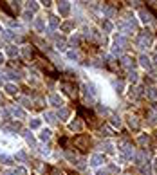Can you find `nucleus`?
Masks as SVG:
<instances>
[{
  "label": "nucleus",
  "mask_w": 157,
  "mask_h": 175,
  "mask_svg": "<svg viewBox=\"0 0 157 175\" xmlns=\"http://www.w3.org/2000/svg\"><path fill=\"white\" fill-rule=\"evenodd\" d=\"M71 11V2H58V13L62 16H67Z\"/></svg>",
  "instance_id": "nucleus-7"
},
{
  "label": "nucleus",
  "mask_w": 157,
  "mask_h": 175,
  "mask_svg": "<svg viewBox=\"0 0 157 175\" xmlns=\"http://www.w3.org/2000/svg\"><path fill=\"white\" fill-rule=\"evenodd\" d=\"M49 25H51L52 29H56V27H60V20L56 16H49Z\"/></svg>",
  "instance_id": "nucleus-22"
},
{
  "label": "nucleus",
  "mask_w": 157,
  "mask_h": 175,
  "mask_svg": "<svg viewBox=\"0 0 157 175\" xmlns=\"http://www.w3.org/2000/svg\"><path fill=\"white\" fill-rule=\"evenodd\" d=\"M24 134H25V139H27V143H29V144H34V139H33L31 132H24Z\"/></svg>",
  "instance_id": "nucleus-36"
},
{
  "label": "nucleus",
  "mask_w": 157,
  "mask_h": 175,
  "mask_svg": "<svg viewBox=\"0 0 157 175\" xmlns=\"http://www.w3.org/2000/svg\"><path fill=\"white\" fill-rule=\"evenodd\" d=\"M98 175H110V173H108L107 170H99V172H98Z\"/></svg>",
  "instance_id": "nucleus-40"
},
{
  "label": "nucleus",
  "mask_w": 157,
  "mask_h": 175,
  "mask_svg": "<svg viewBox=\"0 0 157 175\" xmlns=\"http://www.w3.org/2000/svg\"><path fill=\"white\" fill-rule=\"evenodd\" d=\"M40 154H42V155H47V154H49V148H47V146H42V150H40Z\"/></svg>",
  "instance_id": "nucleus-38"
},
{
  "label": "nucleus",
  "mask_w": 157,
  "mask_h": 175,
  "mask_svg": "<svg viewBox=\"0 0 157 175\" xmlns=\"http://www.w3.org/2000/svg\"><path fill=\"white\" fill-rule=\"evenodd\" d=\"M60 89H62L63 92L67 94L69 98H76V94H78V90H76V85L71 81H63L62 85H60Z\"/></svg>",
  "instance_id": "nucleus-4"
},
{
  "label": "nucleus",
  "mask_w": 157,
  "mask_h": 175,
  "mask_svg": "<svg viewBox=\"0 0 157 175\" xmlns=\"http://www.w3.org/2000/svg\"><path fill=\"white\" fill-rule=\"evenodd\" d=\"M15 159H18V161H25V152H24V150H16Z\"/></svg>",
  "instance_id": "nucleus-29"
},
{
  "label": "nucleus",
  "mask_w": 157,
  "mask_h": 175,
  "mask_svg": "<svg viewBox=\"0 0 157 175\" xmlns=\"http://www.w3.org/2000/svg\"><path fill=\"white\" fill-rule=\"evenodd\" d=\"M101 148H103L105 152H108V154H112V143H108V141H105V143L101 144Z\"/></svg>",
  "instance_id": "nucleus-28"
},
{
  "label": "nucleus",
  "mask_w": 157,
  "mask_h": 175,
  "mask_svg": "<svg viewBox=\"0 0 157 175\" xmlns=\"http://www.w3.org/2000/svg\"><path fill=\"white\" fill-rule=\"evenodd\" d=\"M69 116H71V110H67V108H63V107L58 110V117H60L62 121H67V117H69Z\"/></svg>",
  "instance_id": "nucleus-14"
},
{
  "label": "nucleus",
  "mask_w": 157,
  "mask_h": 175,
  "mask_svg": "<svg viewBox=\"0 0 157 175\" xmlns=\"http://www.w3.org/2000/svg\"><path fill=\"white\" fill-rule=\"evenodd\" d=\"M43 117H45V121H47V123H51V125L56 123V116H54L52 112H45V114H43Z\"/></svg>",
  "instance_id": "nucleus-20"
},
{
  "label": "nucleus",
  "mask_w": 157,
  "mask_h": 175,
  "mask_svg": "<svg viewBox=\"0 0 157 175\" xmlns=\"http://www.w3.org/2000/svg\"><path fill=\"white\" fill-rule=\"evenodd\" d=\"M126 123H128V126H130L132 130H137V128H139V121H137L136 116H132V114L126 116Z\"/></svg>",
  "instance_id": "nucleus-9"
},
{
  "label": "nucleus",
  "mask_w": 157,
  "mask_h": 175,
  "mask_svg": "<svg viewBox=\"0 0 157 175\" xmlns=\"http://www.w3.org/2000/svg\"><path fill=\"white\" fill-rule=\"evenodd\" d=\"M33 25H34V29H36L38 33H42V31H43V27H45V18H36Z\"/></svg>",
  "instance_id": "nucleus-12"
},
{
  "label": "nucleus",
  "mask_w": 157,
  "mask_h": 175,
  "mask_svg": "<svg viewBox=\"0 0 157 175\" xmlns=\"http://www.w3.org/2000/svg\"><path fill=\"white\" fill-rule=\"evenodd\" d=\"M110 123H112V126H114V128H119V126H121V117H116V116H114Z\"/></svg>",
  "instance_id": "nucleus-30"
},
{
  "label": "nucleus",
  "mask_w": 157,
  "mask_h": 175,
  "mask_svg": "<svg viewBox=\"0 0 157 175\" xmlns=\"http://www.w3.org/2000/svg\"><path fill=\"white\" fill-rule=\"evenodd\" d=\"M22 52H24V56H25V58H29V56H33V47H31V45H24Z\"/></svg>",
  "instance_id": "nucleus-25"
},
{
  "label": "nucleus",
  "mask_w": 157,
  "mask_h": 175,
  "mask_svg": "<svg viewBox=\"0 0 157 175\" xmlns=\"http://www.w3.org/2000/svg\"><path fill=\"white\" fill-rule=\"evenodd\" d=\"M40 125H42V119H38V117H33L31 121H29L31 128H40Z\"/></svg>",
  "instance_id": "nucleus-23"
},
{
  "label": "nucleus",
  "mask_w": 157,
  "mask_h": 175,
  "mask_svg": "<svg viewBox=\"0 0 157 175\" xmlns=\"http://www.w3.org/2000/svg\"><path fill=\"white\" fill-rule=\"evenodd\" d=\"M137 143L141 144V146H146V144L150 143V137H148V135H141V137L137 139Z\"/></svg>",
  "instance_id": "nucleus-26"
},
{
  "label": "nucleus",
  "mask_w": 157,
  "mask_h": 175,
  "mask_svg": "<svg viewBox=\"0 0 157 175\" xmlns=\"http://www.w3.org/2000/svg\"><path fill=\"white\" fill-rule=\"evenodd\" d=\"M145 94H146L148 98H152V99H155V98H157V90H155V87H146V90H145Z\"/></svg>",
  "instance_id": "nucleus-18"
},
{
  "label": "nucleus",
  "mask_w": 157,
  "mask_h": 175,
  "mask_svg": "<svg viewBox=\"0 0 157 175\" xmlns=\"http://www.w3.org/2000/svg\"><path fill=\"white\" fill-rule=\"evenodd\" d=\"M150 43H152V33L150 31L141 33L139 38H137V47L139 49H145V47H150Z\"/></svg>",
  "instance_id": "nucleus-3"
},
{
  "label": "nucleus",
  "mask_w": 157,
  "mask_h": 175,
  "mask_svg": "<svg viewBox=\"0 0 157 175\" xmlns=\"http://www.w3.org/2000/svg\"><path fill=\"white\" fill-rule=\"evenodd\" d=\"M4 175H15V170H7V172H4Z\"/></svg>",
  "instance_id": "nucleus-41"
},
{
  "label": "nucleus",
  "mask_w": 157,
  "mask_h": 175,
  "mask_svg": "<svg viewBox=\"0 0 157 175\" xmlns=\"http://www.w3.org/2000/svg\"><path fill=\"white\" fill-rule=\"evenodd\" d=\"M74 144L80 146L81 150H85L89 146V135H78V137H74Z\"/></svg>",
  "instance_id": "nucleus-6"
},
{
  "label": "nucleus",
  "mask_w": 157,
  "mask_h": 175,
  "mask_svg": "<svg viewBox=\"0 0 157 175\" xmlns=\"http://www.w3.org/2000/svg\"><path fill=\"white\" fill-rule=\"evenodd\" d=\"M139 62H141V65H143L145 69H150V65H152V63H150V58H148V56H145V54L139 58Z\"/></svg>",
  "instance_id": "nucleus-21"
},
{
  "label": "nucleus",
  "mask_w": 157,
  "mask_h": 175,
  "mask_svg": "<svg viewBox=\"0 0 157 175\" xmlns=\"http://www.w3.org/2000/svg\"><path fill=\"white\" fill-rule=\"evenodd\" d=\"M4 60H6V56H4V54L0 52V63H4Z\"/></svg>",
  "instance_id": "nucleus-42"
},
{
  "label": "nucleus",
  "mask_w": 157,
  "mask_h": 175,
  "mask_svg": "<svg viewBox=\"0 0 157 175\" xmlns=\"http://www.w3.org/2000/svg\"><path fill=\"white\" fill-rule=\"evenodd\" d=\"M128 76H130V81H134V83L137 81V72L136 71H130L128 72Z\"/></svg>",
  "instance_id": "nucleus-35"
},
{
  "label": "nucleus",
  "mask_w": 157,
  "mask_h": 175,
  "mask_svg": "<svg viewBox=\"0 0 157 175\" xmlns=\"http://www.w3.org/2000/svg\"><path fill=\"white\" fill-rule=\"evenodd\" d=\"M71 43L72 45H78L80 43V36H71Z\"/></svg>",
  "instance_id": "nucleus-37"
},
{
  "label": "nucleus",
  "mask_w": 157,
  "mask_h": 175,
  "mask_svg": "<svg viewBox=\"0 0 157 175\" xmlns=\"http://www.w3.org/2000/svg\"><path fill=\"white\" fill-rule=\"evenodd\" d=\"M105 163V157L101 154H96L90 157V166H99V164H103Z\"/></svg>",
  "instance_id": "nucleus-10"
},
{
  "label": "nucleus",
  "mask_w": 157,
  "mask_h": 175,
  "mask_svg": "<svg viewBox=\"0 0 157 175\" xmlns=\"http://www.w3.org/2000/svg\"><path fill=\"white\" fill-rule=\"evenodd\" d=\"M139 15H141V20L145 22V24H148V22L152 20V13L146 11V9H141V11H139Z\"/></svg>",
  "instance_id": "nucleus-13"
},
{
  "label": "nucleus",
  "mask_w": 157,
  "mask_h": 175,
  "mask_svg": "<svg viewBox=\"0 0 157 175\" xmlns=\"http://www.w3.org/2000/svg\"><path fill=\"white\" fill-rule=\"evenodd\" d=\"M51 175H63V173L60 172V170H52V172H51Z\"/></svg>",
  "instance_id": "nucleus-39"
},
{
  "label": "nucleus",
  "mask_w": 157,
  "mask_h": 175,
  "mask_svg": "<svg viewBox=\"0 0 157 175\" xmlns=\"http://www.w3.org/2000/svg\"><path fill=\"white\" fill-rule=\"evenodd\" d=\"M67 58H69V60H74V62H78V60H80V56H78V52H76V51H69V52H67Z\"/></svg>",
  "instance_id": "nucleus-27"
},
{
  "label": "nucleus",
  "mask_w": 157,
  "mask_h": 175,
  "mask_svg": "<svg viewBox=\"0 0 157 175\" xmlns=\"http://www.w3.org/2000/svg\"><path fill=\"white\" fill-rule=\"evenodd\" d=\"M49 103H51L52 107H56V108H62L63 107V98L60 96V94L52 92V94H49Z\"/></svg>",
  "instance_id": "nucleus-5"
},
{
  "label": "nucleus",
  "mask_w": 157,
  "mask_h": 175,
  "mask_svg": "<svg viewBox=\"0 0 157 175\" xmlns=\"http://www.w3.org/2000/svg\"><path fill=\"white\" fill-rule=\"evenodd\" d=\"M123 67H126V69H130V71H132V67H134V58L125 56V58H123Z\"/></svg>",
  "instance_id": "nucleus-16"
},
{
  "label": "nucleus",
  "mask_w": 157,
  "mask_h": 175,
  "mask_svg": "<svg viewBox=\"0 0 157 175\" xmlns=\"http://www.w3.org/2000/svg\"><path fill=\"white\" fill-rule=\"evenodd\" d=\"M11 116L13 117H18V119H25V110L20 107H13L11 108Z\"/></svg>",
  "instance_id": "nucleus-8"
},
{
  "label": "nucleus",
  "mask_w": 157,
  "mask_h": 175,
  "mask_svg": "<svg viewBox=\"0 0 157 175\" xmlns=\"http://www.w3.org/2000/svg\"><path fill=\"white\" fill-rule=\"evenodd\" d=\"M27 9L31 11V13L33 11H36L38 9V2H27Z\"/></svg>",
  "instance_id": "nucleus-31"
},
{
  "label": "nucleus",
  "mask_w": 157,
  "mask_h": 175,
  "mask_svg": "<svg viewBox=\"0 0 157 175\" xmlns=\"http://www.w3.org/2000/svg\"><path fill=\"white\" fill-rule=\"evenodd\" d=\"M15 175H27V170L18 166V168H15Z\"/></svg>",
  "instance_id": "nucleus-33"
},
{
  "label": "nucleus",
  "mask_w": 157,
  "mask_h": 175,
  "mask_svg": "<svg viewBox=\"0 0 157 175\" xmlns=\"http://www.w3.org/2000/svg\"><path fill=\"white\" fill-rule=\"evenodd\" d=\"M117 146H119V152H121V155L125 159H134V148H132V144L128 141H119Z\"/></svg>",
  "instance_id": "nucleus-2"
},
{
  "label": "nucleus",
  "mask_w": 157,
  "mask_h": 175,
  "mask_svg": "<svg viewBox=\"0 0 157 175\" xmlns=\"http://www.w3.org/2000/svg\"><path fill=\"white\" fill-rule=\"evenodd\" d=\"M18 52H20V51H18L16 47H13V45L6 49V54H7V56H11V58H16V56H18Z\"/></svg>",
  "instance_id": "nucleus-17"
},
{
  "label": "nucleus",
  "mask_w": 157,
  "mask_h": 175,
  "mask_svg": "<svg viewBox=\"0 0 157 175\" xmlns=\"http://www.w3.org/2000/svg\"><path fill=\"white\" fill-rule=\"evenodd\" d=\"M4 89H6V92L9 94V96H16V94H18V87H16L15 83H6Z\"/></svg>",
  "instance_id": "nucleus-11"
},
{
  "label": "nucleus",
  "mask_w": 157,
  "mask_h": 175,
  "mask_svg": "<svg viewBox=\"0 0 157 175\" xmlns=\"http://www.w3.org/2000/svg\"><path fill=\"white\" fill-rule=\"evenodd\" d=\"M22 18H24L25 22H31L33 20V13H31V11H25V13L22 15Z\"/></svg>",
  "instance_id": "nucleus-34"
},
{
  "label": "nucleus",
  "mask_w": 157,
  "mask_h": 175,
  "mask_svg": "<svg viewBox=\"0 0 157 175\" xmlns=\"http://www.w3.org/2000/svg\"><path fill=\"white\" fill-rule=\"evenodd\" d=\"M112 27H114V25H112L108 20H105L103 24H101V29H103L105 33H110V31H112Z\"/></svg>",
  "instance_id": "nucleus-24"
},
{
  "label": "nucleus",
  "mask_w": 157,
  "mask_h": 175,
  "mask_svg": "<svg viewBox=\"0 0 157 175\" xmlns=\"http://www.w3.org/2000/svg\"><path fill=\"white\" fill-rule=\"evenodd\" d=\"M18 150V144H16V141L11 137V135L7 134H0V152H7V150Z\"/></svg>",
  "instance_id": "nucleus-1"
},
{
  "label": "nucleus",
  "mask_w": 157,
  "mask_h": 175,
  "mask_svg": "<svg viewBox=\"0 0 157 175\" xmlns=\"http://www.w3.org/2000/svg\"><path fill=\"white\" fill-rule=\"evenodd\" d=\"M72 25H74L72 22H65V24H63V25H60V27H62V31L67 33V31H71V27H72Z\"/></svg>",
  "instance_id": "nucleus-32"
},
{
  "label": "nucleus",
  "mask_w": 157,
  "mask_h": 175,
  "mask_svg": "<svg viewBox=\"0 0 157 175\" xmlns=\"http://www.w3.org/2000/svg\"><path fill=\"white\" fill-rule=\"evenodd\" d=\"M51 135H52V132L49 130V128H43L42 132H40V139H42V141H49Z\"/></svg>",
  "instance_id": "nucleus-15"
},
{
  "label": "nucleus",
  "mask_w": 157,
  "mask_h": 175,
  "mask_svg": "<svg viewBox=\"0 0 157 175\" xmlns=\"http://www.w3.org/2000/svg\"><path fill=\"white\" fill-rule=\"evenodd\" d=\"M69 128H71V130H74V132H80V130H81V121H80V119L72 121V123L69 125Z\"/></svg>",
  "instance_id": "nucleus-19"
},
{
  "label": "nucleus",
  "mask_w": 157,
  "mask_h": 175,
  "mask_svg": "<svg viewBox=\"0 0 157 175\" xmlns=\"http://www.w3.org/2000/svg\"><path fill=\"white\" fill-rule=\"evenodd\" d=\"M155 65H157V56H155Z\"/></svg>",
  "instance_id": "nucleus-43"
}]
</instances>
